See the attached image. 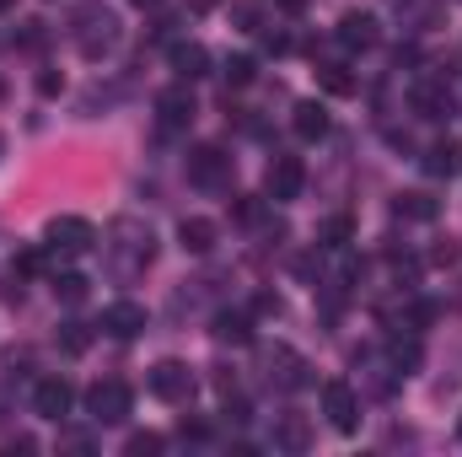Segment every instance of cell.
Masks as SVG:
<instances>
[{
    "label": "cell",
    "instance_id": "6da1fadb",
    "mask_svg": "<svg viewBox=\"0 0 462 457\" xmlns=\"http://www.w3.org/2000/svg\"><path fill=\"white\" fill-rule=\"evenodd\" d=\"M70 22H76V27H70V33H76V49H81L87 60H103L118 43V16L103 11V5H76Z\"/></svg>",
    "mask_w": 462,
    "mask_h": 457
},
{
    "label": "cell",
    "instance_id": "7a4b0ae2",
    "mask_svg": "<svg viewBox=\"0 0 462 457\" xmlns=\"http://www.w3.org/2000/svg\"><path fill=\"white\" fill-rule=\"evenodd\" d=\"M108 237H114V242H108V253L118 258V269H124V275L145 269V264H151V253H156V237H151V227H140V221H114Z\"/></svg>",
    "mask_w": 462,
    "mask_h": 457
},
{
    "label": "cell",
    "instance_id": "3957f363",
    "mask_svg": "<svg viewBox=\"0 0 462 457\" xmlns=\"http://www.w3.org/2000/svg\"><path fill=\"white\" fill-rule=\"evenodd\" d=\"M263 377H269V387L296 393V387H307V382H312V366H307L291 344H269V350H263Z\"/></svg>",
    "mask_w": 462,
    "mask_h": 457
},
{
    "label": "cell",
    "instance_id": "277c9868",
    "mask_svg": "<svg viewBox=\"0 0 462 457\" xmlns=\"http://www.w3.org/2000/svg\"><path fill=\"white\" fill-rule=\"evenodd\" d=\"M129 409H134V398H129V387L114 382V377L87 387V415H92L97 425H124V420H129Z\"/></svg>",
    "mask_w": 462,
    "mask_h": 457
},
{
    "label": "cell",
    "instance_id": "5b68a950",
    "mask_svg": "<svg viewBox=\"0 0 462 457\" xmlns=\"http://www.w3.org/2000/svg\"><path fill=\"white\" fill-rule=\"evenodd\" d=\"M151 393H156L162 404H189V398H194V371H189L183 360H156V366H151Z\"/></svg>",
    "mask_w": 462,
    "mask_h": 457
},
{
    "label": "cell",
    "instance_id": "8992f818",
    "mask_svg": "<svg viewBox=\"0 0 462 457\" xmlns=\"http://www.w3.org/2000/svg\"><path fill=\"white\" fill-rule=\"evenodd\" d=\"M43 242H49V253H87L97 242V231H92V221H81V216H54L49 231H43Z\"/></svg>",
    "mask_w": 462,
    "mask_h": 457
},
{
    "label": "cell",
    "instance_id": "52a82bcc",
    "mask_svg": "<svg viewBox=\"0 0 462 457\" xmlns=\"http://www.w3.org/2000/svg\"><path fill=\"white\" fill-rule=\"evenodd\" d=\"M301 183H307V167H301V156H274L269 162V173H263V194L269 200H296L301 194Z\"/></svg>",
    "mask_w": 462,
    "mask_h": 457
},
{
    "label": "cell",
    "instance_id": "ba28073f",
    "mask_svg": "<svg viewBox=\"0 0 462 457\" xmlns=\"http://www.w3.org/2000/svg\"><path fill=\"white\" fill-rule=\"evenodd\" d=\"M156 124H162L167 135H178V129L194 124V92H189V81H178V87H167V92L156 98Z\"/></svg>",
    "mask_w": 462,
    "mask_h": 457
},
{
    "label": "cell",
    "instance_id": "9c48e42d",
    "mask_svg": "<svg viewBox=\"0 0 462 457\" xmlns=\"http://www.w3.org/2000/svg\"><path fill=\"white\" fill-rule=\"evenodd\" d=\"M189 178L205 183V189H221L231 178V156L221 145H194V151H189Z\"/></svg>",
    "mask_w": 462,
    "mask_h": 457
},
{
    "label": "cell",
    "instance_id": "30bf717a",
    "mask_svg": "<svg viewBox=\"0 0 462 457\" xmlns=\"http://www.w3.org/2000/svg\"><path fill=\"white\" fill-rule=\"evenodd\" d=\"M323 415H328V425L345 431V436L360 425V398H355L349 382H328V387H323Z\"/></svg>",
    "mask_w": 462,
    "mask_h": 457
},
{
    "label": "cell",
    "instance_id": "8fae6325",
    "mask_svg": "<svg viewBox=\"0 0 462 457\" xmlns=\"http://www.w3.org/2000/svg\"><path fill=\"white\" fill-rule=\"evenodd\" d=\"M70 404H76V387H70L65 377H43V382L32 387V409H38L43 420H65Z\"/></svg>",
    "mask_w": 462,
    "mask_h": 457
},
{
    "label": "cell",
    "instance_id": "7c38bea8",
    "mask_svg": "<svg viewBox=\"0 0 462 457\" xmlns=\"http://www.w3.org/2000/svg\"><path fill=\"white\" fill-rule=\"evenodd\" d=\"M103 334H114V340L145 334V307H140V302H114V307L103 312Z\"/></svg>",
    "mask_w": 462,
    "mask_h": 457
},
{
    "label": "cell",
    "instance_id": "4fadbf2b",
    "mask_svg": "<svg viewBox=\"0 0 462 457\" xmlns=\"http://www.w3.org/2000/svg\"><path fill=\"white\" fill-rule=\"evenodd\" d=\"M409 103H414V114L420 118H452L457 114V103H452V92H447L441 81H420Z\"/></svg>",
    "mask_w": 462,
    "mask_h": 457
},
{
    "label": "cell",
    "instance_id": "5bb4252c",
    "mask_svg": "<svg viewBox=\"0 0 462 457\" xmlns=\"http://www.w3.org/2000/svg\"><path fill=\"white\" fill-rule=\"evenodd\" d=\"M339 43L345 49H376V16L371 11H349L339 22Z\"/></svg>",
    "mask_w": 462,
    "mask_h": 457
},
{
    "label": "cell",
    "instance_id": "9a60e30c",
    "mask_svg": "<svg viewBox=\"0 0 462 457\" xmlns=\"http://www.w3.org/2000/svg\"><path fill=\"white\" fill-rule=\"evenodd\" d=\"M425 173H430V178H457L462 173V145L457 140H436V145L425 151Z\"/></svg>",
    "mask_w": 462,
    "mask_h": 457
},
{
    "label": "cell",
    "instance_id": "2e32d148",
    "mask_svg": "<svg viewBox=\"0 0 462 457\" xmlns=\"http://www.w3.org/2000/svg\"><path fill=\"white\" fill-rule=\"evenodd\" d=\"M172 70H178V81H199L205 70H210V54L199 49V43H172Z\"/></svg>",
    "mask_w": 462,
    "mask_h": 457
},
{
    "label": "cell",
    "instance_id": "e0dca14e",
    "mask_svg": "<svg viewBox=\"0 0 462 457\" xmlns=\"http://www.w3.org/2000/svg\"><path fill=\"white\" fill-rule=\"evenodd\" d=\"M274 447H285V452H307V447H312V425H307L301 415H280V425H274Z\"/></svg>",
    "mask_w": 462,
    "mask_h": 457
},
{
    "label": "cell",
    "instance_id": "ac0fdd59",
    "mask_svg": "<svg viewBox=\"0 0 462 457\" xmlns=\"http://www.w3.org/2000/svg\"><path fill=\"white\" fill-rule=\"evenodd\" d=\"M178 242H183V253H210L216 247V221H205V216H189L183 227H178Z\"/></svg>",
    "mask_w": 462,
    "mask_h": 457
},
{
    "label": "cell",
    "instance_id": "d6986e66",
    "mask_svg": "<svg viewBox=\"0 0 462 457\" xmlns=\"http://www.w3.org/2000/svg\"><path fill=\"white\" fill-rule=\"evenodd\" d=\"M221 344H253V318L247 312H216V329H210Z\"/></svg>",
    "mask_w": 462,
    "mask_h": 457
},
{
    "label": "cell",
    "instance_id": "ffe728a7",
    "mask_svg": "<svg viewBox=\"0 0 462 457\" xmlns=\"http://www.w3.org/2000/svg\"><path fill=\"white\" fill-rule=\"evenodd\" d=\"M291 124H296L301 140H323V135H328V108H323V103H296V118H291Z\"/></svg>",
    "mask_w": 462,
    "mask_h": 457
},
{
    "label": "cell",
    "instance_id": "44dd1931",
    "mask_svg": "<svg viewBox=\"0 0 462 457\" xmlns=\"http://www.w3.org/2000/svg\"><path fill=\"white\" fill-rule=\"evenodd\" d=\"M387 360H393V371H398V377H409V371H420L425 350H420V340H393V344H387Z\"/></svg>",
    "mask_w": 462,
    "mask_h": 457
},
{
    "label": "cell",
    "instance_id": "7402d4cb",
    "mask_svg": "<svg viewBox=\"0 0 462 457\" xmlns=\"http://www.w3.org/2000/svg\"><path fill=\"white\" fill-rule=\"evenodd\" d=\"M436 210H441V205H436L430 194H420V189H414V194H398V216H403V221H436Z\"/></svg>",
    "mask_w": 462,
    "mask_h": 457
},
{
    "label": "cell",
    "instance_id": "603a6c76",
    "mask_svg": "<svg viewBox=\"0 0 462 457\" xmlns=\"http://www.w3.org/2000/svg\"><path fill=\"white\" fill-rule=\"evenodd\" d=\"M54 296H60L65 307H81V302H87V275H76V269L54 275Z\"/></svg>",
    "mask_w": 462,
    "mask_h": 457
},
{
    "label": "cell",
    "instance_id": "cb8c5ba5",
    "mask_svg": "<svg viewBox=\"0 0 462 457\" xmlns=\"http://www.w3.org/2000/svg\"><path fill=\"white\" fill-rule=\"evenodd\" d=\"M87 344H92V323H81V318L60 323V350H65V355H81Z\"/></svg>",
    "mask_w": 462,
    "mask_h": 457
},
{
    "label": "cell",
    "instance_id": "d4e9b609",
    "mask_svg": "<svg viewBox=\"0 0 462 457\" xmlns=\"http://www.w3.org/2000/svg\"><path fill=\"white\" fill-rule=\"evenodd\" d=\"M318 76H323V87H328L334 98H349V92H355V76H349L345 65H318Z\"/></svg>",
    "mask_w": 462,
    "mask_h": 457
},
{
    "label": "cell",
    "instance_id": "484cf974",
    "mask_svg": "<svg viewBox=\"0 0 462 457\" xmlns=\"http://www.w3.org/2000/svg\"><path fill=\"white\" fill-rule=\"evenodd\" d=\"M253 76H258V60H253V54H231L226 60V81L231 87H247Z\"/></svg>",
    "mask_w": 462,
    "mask_h": 457
},
{
    "label": "cell",
    "instance_id": "4316f807",
    "mask_svg": "<svg viewBox=\"0 0 462 457\" xmlns=\"http://www.w3.org/2000/svg\"><path fill=\"white\" fill-rule=\"evenodd\" d=\"M349 237H355V227H349V216H334V221H328V231H323V247H345Z\"/></svg>",
    "mask_w": 462,
    "mask_h": 457
},
{
    "label": "cell",
    "instance_id": "83f0119b",
    "mask_svg": "<svg viewBox=\"0 0 462 457\" xmlns=\"http://www.w3.org/2000/svg\"><path fill=\"white\" fill-rule=\"evenodd\" d=\"M16 269H22V275H43V269H49V253H43V247H27V253H16Z\"/></svg>",
    "mask_w": 462,
    "mask_h": 457
},
{
    "label": "cell",
    "instance_id": "f1b7e54d",
    "mask_svg": "<svg viewBox=\"0 0 462 457\" xmlns=\"http://www.w3.org/2000/svg\"><path fill=\"white\" fill-rule=\"evenodd\" d=\"M253 318H280V296H274V291H263V296L253 302Z\"/></svg>",
    "mask_w": 462,
    "mask_h": 457
},
{
    "label": "cell",
    "instance_id": "f546056e",
    "mask_svg": "<svg viewBox=\"0 0 462 457\" xmlns=\"http://www.w3.org/2000/svg\"><path fill=\"white\" fill-rule=\"evenodd\" d=\"M129 452H134V457H145V452H162V436H151V431H145V436H129Z\"/></svg>",
    "mask_w": 462,
    "mask_h": 457
},
{
    "label": "cell",
    "instance_id": "4dcf8cb0",
    "mask_svg": "<svg viewBox=\"0 0 462 457\" xmlns=\"http://www.w3.org/2000/svg\"><path fill=\"white\" fill-rule=\"evenodd\" d=\"M231 216H236V221H258V216H263V205H258V200H236V205H231Z\"/></svg>",
    "mask_w": 462,
    "mask_h": 457
},
{
    "label": "cell",
    "instance_id": "1f68e13d",
    "mask_svg": "<svg viewBox=\"0 0 462 457\" xmlns=\"http://www.w3.org/2000/svg\"><path fill=\"white\" fill-rule=\"evenodd\" d=\"M226 420H231V425H247V420H253V409H247L242 398H231V404H226Z\"/></svg>",
    "mask_w": 462,
    "mask_h": 457
},
{
    "label": "cell",
    "instance_id": "d6a6232c",
    "mask_svg": "<svg viewBox=\"0 0 462 457\" xmlns=\"http://www.w3.org/2000/svg\"><path fill=\"white\" fill-rule=\"evenodd\" d=\"M60 87H65V81H60V76H54V70H43V76H38V92H43V98H54V92H60Z\"/></svg>",
    "mask_w": 462,
    "mask_h": 457
},
{
    "label": "cell",
    "instance_id": "836d02e7",
    "mask_svg": "<svg viewBox=\"0 0 462 457\" xmlns=\"http://www.w3.org/2000/svg\"><path fill=\"white\" fill-rule=\"evenodd\" d=\"M236 22H247V27H253V22H258V5H253V0H236Z\"/></svg>",
    "mask_w": 462,
    "mask_h": 457
},
{
    "label": "cell",
    "instance_id": "e575fe53",
    "mask_svg": "<svg viewBox=\"0 0 462 457\" xmlns=\"http://www.w3.org/2000/svg\"><path fill=\"white\" fill-rule=\"evenodd\" d=\"M436 264H457V242H452V237H447V242L436 247Z\"/></svg>",
    "mask_w": 462,
    "mask_h": 457
},
{
    "label": "cell",
    "instance_id": "d590c367",
    "mask_svg": "<svg viewBox=\"0 0 462 457\" xmlns=\"http://www.w3.org/2000/svg\"><path fill=\"white\" fill-rule=\"evenodd\" d=\"M178 431H183V436H189V442H199V436H205V431H210V425H205V420H183V425H178Z\"/></svg>",
    "mask_w": 462,
    "mask_h": 457
},
{
    "label": "cell",
    "instance_id": "8d00e7d4",
    "mask_svg": "<svg viewBox=\"0 0 462 457\" xmlns=\"http://www.w3.org/2000/svg\"><path fill=\"white\" fill-rule=\"evenodd\" d=\"M280 11H291V16H296V11H307V0H280Z\"/></svg>",
    "mask_w": 462,
    "mask_h": 457
},
{
    "label": "cell",
    "instance_id": "74e56055",
    "mask_svg": "<svg viewBox=\"0 0 462 457\" xmlns=\"http://www.w3.org/2000/svg\"><path fill=\"white\" fill-rule=\"evenodd\" d=\"M134 5H156V0H134Z\"/></svg>",
    "mask_w": 462,
    "mask_h": 457
},
{
    "label": "cell",
    "instance_id": "f35d334b",
    "mask_svg": "<svg viewBox=\"0 0 462 457\" xmlns=\"http://www.w3.org/2000/svg\"><path fill=\"white\" fill-rule=\"evenodd\" d=\"M0 156H5V140H0Z\"/></svg>",
    "mask_w": 462,
    "mask_h": 457
},
{
    "label": "cell",
    "instance_id": "ab89813d",
    "mask_svg": "<svg viewBox=\"0 0 462 457\" xmlns=\"http://www.w3.org/2000/svg\"><path fill=\"white\" fill-rule=\"evenodd\" d=\"M457 436H462V425H457Z\"/></svg>",
    "mask_w": 462,
    "mask_h": 457
}]
</instances>
